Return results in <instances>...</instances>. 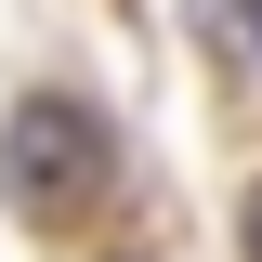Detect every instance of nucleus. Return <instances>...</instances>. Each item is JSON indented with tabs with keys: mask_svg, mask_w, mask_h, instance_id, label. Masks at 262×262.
<instances>
[{
	"mask_svg": "<svg viewBox=\"0 0 262 262\" xmlns=\"http://www.w3.org/2000/svg\"><path fill=\"white\" fill-rule=\"evenodd\" d=\"M184 27L210 39L223 66H262V0H184Z\"/></svg>",
	"mask_w": 262,
	"mask_h": 262,
	"instance_id": "nucleus-2",
	"label": "nucleus"
},
{
	"mask_svg": "<svg viewBox=\"0 0 262 262\" xmlns=\"http://www.w3.org/2000/svg\"><path fill=\"white\" fill-rule=\"evenodd\" d=\"M236 236H249V262H262V184H249V210H236Z\"/></svg>",
	"mask_w": 262,
	"mask_h": 262,
	"instance_id": "nucleus-3",
	"label": "nucleus"
},
{
	"mask_svg": "<svg viewBox=\"0 0 262 262\" xmlns=\"http://www.w3.org/2000/svg\"><path fill=\"white\" fill-rule=\"evenodd\" d=\"M105 170H118V131H105L92 105H66V92L13 105V131H0V196H13L27 223H79L105 196Z\"/></svg>",
	"mask_w": 262,
	"mask_h": 262,
	"instance_id": "nucleus-1",
	"label": "nucleus"
}]
</instances>
